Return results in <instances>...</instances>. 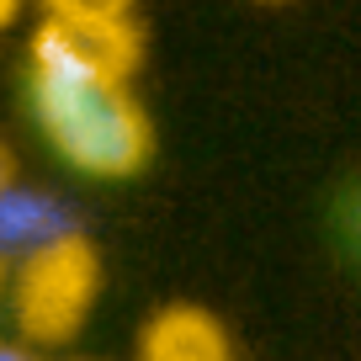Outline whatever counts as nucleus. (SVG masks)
Instances as JSON below:
<instances>
[{"instance_id": "1", "label": "nucleus", "mask_w": 361, "mask_h": 361, "mask_svg": "<svg viewBox=\"0 0 361 361\" xmlns=\"http://www.w3.org/2000/svg\"><path fill=\"white\" fill-rule=\"evenodd\" d=\"M27 102L64 165L96 180H123L149 159V117L128 80H90V75H48L27 69Z\"/></svg>"}, {"instance_id": "2", "label": "nucleus", "mask_w": 361, "mask_h": 361, "mask_svg": "<svg viewBox=\"0 0 361 361\" xmlns=\"http://www.w3.org/2000/svg\"><path fill=\"white\" fill-rule=\"evenodd\" d=\"M96 298H102V255L85 234H69L6 271V314L16 324V340L43 356L85 329Z\"/></svg>"}, {"instance_id": "3", "label": "nucleus", "mask_w": 361, "mask_h": 361, "mask_svg": "<svg viewBox=\"0 0 361 361\" xmlns=\"http://www.w3.org/2000/svg\"><path fill=\"white\" fill-rule=\"evenodd\" d=\"M27 69L48 75H90V80H128L138 69L133 22H69L43 16L27 48Z\"/></svg>"}, {"instance_id": "4", "label": "nucleus", "mask_w": 361, "mask_h": 361, "mask_svg": "<svg viewBox=\"0 0 361 361\" xmlns=\"http://www.w3.org/2000/svg\"><path fill=\"white\" fill-rule=\"evenodd\" d=\"M133 361H239L224 319L197 303H165L149 314Z\"/></svg>"}, {"instance_id": "5", "label": "nucleus", "mask_w": 361, "mask_h": 361, "mask_svg": "<svg viewBox=\"0 0 361 361\" xmlns=\"http://www.w3.org/2000/svg\"><path fill=\"white\" fill-rule=\"evenodd\" d=\"M80 234L69 202H59L54 192H37L22 180H6L0 186V260L16 266V260L37 255V250L59 245V239Z\"/></svg>"}, {"instance_id": "6", "label": "nucleus", "mask_w": 361, "mask_h": 361, "mask_svg": "<svg viewBox=\"0 0 361 361\" xmlns=\"http://www.w3.org/2000/svg\"><path fill=\"white\" fill-rule=\"evenodd\" d=\"M43 11L69 22H128L133 0H43Z\"/></svg>"}, {"instance_id": "7", "label": "nucleus", "mask_w": 361, "mask_h": 361, "mask_svg": "<svg viewBox=\"0 0 361 361\" xmlns=\"http://www.w3.org/2000/svg\"><path fill=\"white\" fill-rule=\"evenodd\" d=\"M0 361H54V356L32 350L27 340H16V335H0Z\"/></svg>"}, {"instance_id": "8", "label": "nucleus", "mask_w": 361, "mask_h": 361, "mask_svg": "<svg viewBox=\"0 0 361 361\" xmlns=\"http://www.w3.org/2000/svg\"><path fill=\"white\" fill-rule=\"evenodd\" d=\"M6 180H16V159H11V149L0 144V186H6Z\"/></svg>"}, {"instance_id": "9", "label": "nucleus", "mask_w": 361, "mask_h": 361, "mask_svg": "<svg viewBox=\"0 0 361 361\" xmlns=\"http://www.w3.org/2000/svg\"><path fill=\"white\" fill-rule=\"evenodd\" d=\"M16 11H22V0H0V27L11 22V16H16Z\"/></svg>"}, {"instance_id": "10", "label": "nucleus", "mask_w": 361, "mask_h": 361, "mask_svg": "<svg viewBox=\"0 0 361 361\" xmlns=\"http://www.w3.org/2000/svg\"><path fill=\"white\" fill-rule=\"evenodd\" d=\"M6 271H11V266H6V260H0V308H6Z\"/></svg>"}, {"instance_id": "11", "label": "nucleus", "mask_w": 361, "mask_h": 361, "mask_svg": "<svg viewBox=\"0 0 361 361\" xmlns=\"http://www.w3.org/2000/svg\"><path fill=\"white\" fill-rule=\"evenodd\" d=\"M54 361H96V356H54Z\"/></svg>"}, {"instance_id": "12", "label": "nucleus", "mask_w": 361, "mask_h": 361, "mask_svg": "<svg viewBox=\"0 0 361 361\" xmlns=\"http://www.w3.org/2000/svg\"><path fill=\"white\" fill-rule=\"evenodd\" d=\"M260 6H287V0H260Z\"/></svg>"}]
</instances>
